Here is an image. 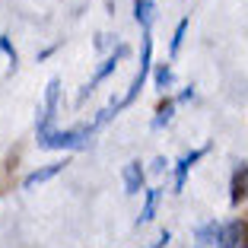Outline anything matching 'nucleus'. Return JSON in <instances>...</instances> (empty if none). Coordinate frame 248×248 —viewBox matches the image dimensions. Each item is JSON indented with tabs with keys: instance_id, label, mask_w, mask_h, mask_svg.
Returning a JSON list of instances; mask_svg holds the SVG:
<instances>
[{
	"instance_id": "nucleus-1",
	"label": "nucleus",
	"mask_w": 248,
	"mask_h": 248,
	"mask_svg": "<svg viewBox=\"0 0 248 248\" xmlns=\"http://www.w3.org/2000/svg\"><path fill=\"white\" fill-rule=\"evenodd\" d=\"M150 48H153V42H150V32H146V35H143V58H140V70H137V77H134V83H131V89H127V95H124L121 105H131L134 99L140 95V89H143L146 73H150Z\"/></svg>"
},
{
	"instance_id": "nucleus-2",
	"label": "nucleus",
	"mask_w": 248,
	"mask_h": 248,
	"mask_svg": "<svg viewBox=\"0 0 248 248\" xmlns=\"http://www.w3.org/2000/svg\"><path fill=\"white\" fill-rule=\"evenodd\" d=\"M83 143V131H51L48 137L38 140V146H45V150H70V146H80Z\"/></svg>"
},
{
	"instance_id": "nucleus-3",
	"label": "nucleus",
	"mask_w": 248,
	"mask_h": 248,
	"mask_svg": "<svg viewBox=\"0 0 248 248\" xmlns=\"http://www.w3.org/2000/svg\"><path fill=\"white\" fill-rule=\"evenodd\" d=\"M64 169V162H51V166H45V169H35L32 175H26V182H22V188H35V185L48 182V178H54Z\"/></svg>"
},
{
	"instance_id": "nucleus-4",
	"label": "nucleus",
	"mask_w": 248,
	"mask_h": 248,
	"mask_svg": "<svg viewBox=\"0 0 248 248\" xmlns=\"http://www.w3.org/2000/svg\"><path fill=\"white\" fill-rule=\"evenodd\" d=\"M140 185H143V169H140V162L124 166V191H127V194H137Z\"/></svg>"
},
{
	"instance_id": "nucleus-5",
	"label": "nucleus",
	"mask_w": 248,
	"mask_h": 248,
	"mask_svg": "<svg viewBox=\"0 0 248 248\" xmlns=\"http://www.w3.org/2000/svg\"><path fill=\"white\" fill-rule=\"evenodd\" d=\"M242 232H245V223H229V226L219 232V248H235V245H242Z\"/></svg>"
},
{
	"instance_id": "nucleus-6",
	"label": "nucleus",
	"mask_w": 248,
	"mask_h": 248,
	"mask_svg": "<svg viewBox=\"0 0 248 248\" xmlns=\"http://www.w3.org/2000/svg\"><path fill=\"white\" fill-rule=\"evenodd\" d=\"M134 16H137V22L150 32V22H153V16H156V3L153 0H137V3H134Z\"/></svg>"
},
{
	"instance_id": "nucleus-7",
	"label": "nucleus",
	"mask_w": 248,
	"mask_h": 248,
	"mask_svg": "<svg viewBox=\"0 0 248 248\" xmlns=\"http://www.w3.org/2000/svg\"><path fill=\"white\" fill-rule=\"evenodd\" d=\"M201 156H204V150H194V153H188L182 162H178V172H175V191H182V188H185V175H188V169L194 166Z\"/></svg>"
},
{
	"instance_id": "nucleus-8",
	"label": "nucleus",
	"mask_w": 248,
	"mask_h": 248,
	"mask_svg": "<svg viewBox=\"0 0 248 248\" xmlns=\"http://www.w3.org/2000/svg\"><path fill=\"white\" fill-rule=\"evenodd\" d=\"M245 194H248V166H245V169L239 172V175L232 178V204H239V201H242Z\"/></svg>"
},
{
	"instance_id": "nucleus-9",
	"label": "nucleus",
	"mask_w": 248,
	"mask_h": 248,
	"mask_svg": "<svg viewBox=\"0 0 248 248\" xmlns=\"http://www.w3.org/2000/svg\"><path fill=\"white\" fill-rule=\"evenodd\" d=\"M219 232H223V229H219L217 223H207V226L197 229V242H204V245H217V242H219Z\"/></svg>"
},
{
	"instance_id": "nucleus-10",
	"label": "nucleus",
	"mask_w": 248,
	"mask_h": 248,
	"mask_svg": "<svg viewBox=\"0 0 248 248\" xmlns=\"http://www.w3.org/2000/svg\"><path fill=\"white\" fill-rule=\"evenodd\" d=\"M124 54H127V48H124V45H121V48H118V51H115V58H108V61H105L102 67H99V70H95V80H93V83H99V80H102V77H108V73L115 70L118 58H124Z\"/></svg>"
},
{
	"instance_id": "nucleus-11",
	"label": "nucleus",
	"mask_w": 248,
	"mask_h": 248,
	"mask_svg": "<svg viewBox=\"0 0 248 248\" xmlns=\"http://www.w3.org/2000/svg\"><path fill=\"white\" fill-rule=\"evenodd\" d=\"M159 194H162V191H150V194H146V207H143V213H140V223H150V219L156 217V204H159Z\"/></svg>"
},
{
	"instance_id": "nucleus-12",
	"label": "nucleus",
	"mask_w": 248,
	"mask_h": 248,
	"mask_svg": "<svg viewBox=\"0 0 248 248\" xmlns=\"http://www.w3.org/2000/svg\"><path fill=\"white\" fill-rule=\"evenodd\" d=\"M172 108H175V105H172V102H169V99H166V102H159V108H156V127H162V124H166L169 121V118H172Z\"/></svg>"
},
{
	"instance_id": "nucleus-13",
	"label": "nucleus",
	"mask_w": 248,
	"mask_h": 248,
	"mask_svg": "<svg viewBox=\"0 0 248 248\" xmlns=\"http://www.w3.org/2000/svg\"><path fill=\"white\" fill-rule=\"evenodd\" d=\"M185 29H188V19H182V22H178V29H175V38H172V54L178 51V45H182V38H185Z\"/></svg>"
},
{
	"instance_id": "nucleus-14",
	"label": "nucleus",
	"mask_w": 248,
	"mask_h": 248,
	"mask_svg": "<svg viewBox=\"0 0 248 248\" xmlns=\"http://www.w3.org/2000/svg\"><path fill=\"white\" fill-rule=\"evenodd\" d=\"M156 83H159L162 89H166L169 83H172V73H169V67H159V70H156Z\"/></svg>"
},
{
	"instance_id": "nucleus-15",
	"label": "nucleus",
	"mask_w": 248,
	"mask_h": 248,
	"mask_svg": "<svg viewBox=\"0 0 248 248\" xmlns=\"http://www.w3.org/2000/svg\"><path fill=\"white\" fill-rule=\"evenodd\" d=\"M166 242H169V232H162V239H159V242H153V245H150V248H162V245H166Z\"/></svg>"
},
{
	"instance_id": "nucleus-16",
	"label": "nucleus",
	"mask_w": 248,
	"mask_h": 248,
	"mask_svg": "<svg viewBox=\"0 0 248 248\" xmlns=\"http://www.w3.org/2000/svg\"><path fill=\"white\" fill-rule=\"evenodd\" d=\"M242 245L248 248V223H245V232H242Z\"/></svg>"
}]
</instances>
